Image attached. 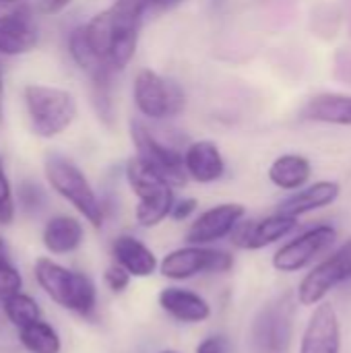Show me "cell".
<instances>
[{"instance_id": "3", "label": "cell", "mask_w": 351, "mask_h": 353, "mask_svg": "<svg viewBox=\"0 0 351 353\" xmlns=\"http://www.w3.org/2000/svg\"><path fill=\"white\" fill-rule=\"evenodd\" d=\"M43 172L56 194L68 201L95 230L103 225V207L87 176L74 161L60 153H48L43 161Z\"/></svg>"}, {"instance_id": "8", "label": "cell", "mask_w": 351, "mask_h": 353, "mask_svg": "<svg viewBox=\"0 0 351 353\" xmlns=\"http://www.w3.org/2000/svg\"><path fill=\"white\" fill-rule=\"evenodd\" d=\"M351 279V238L341 244L329 259L319 263L298 288V302L302 306H314L325 300L329 292Z\"/></svg>"}, {"instance_id": "13", "label": "cell", "mask_w": 351, "mask_h": 353, "mask_svg": "<svg viewBox=\"0 0 351 353\" xmlns=\"http://www.w3.org/2000/svg\"><path fill=\"white\" fill-rule=\"evenodd\" d=\"M39 41L37 23L29 6L12 8L0 14V54L23 56L31 52Z\"/></svg>"}, {"instance_id": "21", "label": "cell", "mask_w": 351, "mask_h": 353, "mask_svg": "<svg viewBox=\"0 0 351 353\" xmlns=\"http://www.w3.org/2000/svg\"><path fill=\"white\" fill-rule=\"evenodd\" d=\"M312 176V165L304 155L285 153L279 155L269 168V180L281 190H298Z\"/></svg>"}, {"instance_id": "35", "label": "cell", "mask_w": 351, "mask_h": 353, "mask_svg": "<svg viewBox=\"0 0 351 353\" xmlns=\"http://www.w3.org/2000/svg\"><path fill=\"white\" fill-rule=\"evenodd\" d=\"M2 93H4V85H2V74H0V105H2Z\"/></svg>"}, {"instance_id": "36", "label": "cell", "mask_w": 351, "mask_h": 353, "mask_svg": "<svg viewBox=\"0 0 351 353\" xmlns=\"http://www.w3.org/2000/svg\"><path fill=\"white\" fill-rule=\"evenodd\" d=\"M14 2H21V0H0V4H14Z\"/></svg>"}, {"instance_id": "5", "label": "cell", "mask_w": 351, "mask_h": 353, "mask_svg": "<svg viewBox=\"0 0 351 353\" xmlns=\"http://www.w3.org/2000/svg\"><path fill=\"white\" fill-rule=\"evenodd\" d=\"M294 298L281 294L269 300L252 319L248 343L252 353H290L294 335Z\"/></svg>"}, {"instance_id": "2", "label": "cell", "mask_w": 351, "mask_h": 353, "mask_svg": "<svg viewBox=\"0 0 351 353\" xmlns=\"http://www.w3.org/2000/svg\"><path fill=\"white\" fill-rule=\"evenodd\" d=\"M35 279L39 288L48 294L64 310H70L81 316H89L97 304V290L89 275L70 271L52 259H37L35 261Z\"/></svg>"}, {"instance_id": "29", "label": "cell", "mask_w": 351, "mask_h": 353, "mask_svg": "<svg viewBox=\"0 0 351 353\" xmlns=\"http://www.w3.org/2000/svg\"><path fill=\"white\" fill-rule=\"evenodd\" d=\"M14 219V199L12 188L4 170V163L0 159V225H10Z\"/></svg>"}, {"instance_id": "37", "label": "cell", "mask_w": 351, "mask_h": 353, "mask_svg": "<svg viewBox=\"0 0 351 353\" xmlns=\"http://www.w3.org/2000/svg\"><path fill=\"white\" fill-rule=\"evenodd\" d=\"M159 353H176V352H170V350H163V352H159Z\"/></svg>"}, {"instance_id": "9", "label": "cell", "mask_w": 351, "mask_h": 353, "mask_svg": "<svg viewBox=\"0 0 351 353\" xmlns=\"http://www.w3.org/2000/svg\"><path fill=\"white\" fill-rule=\"evenodd\" d=\"M130 139L137 147V157L147 161L170 186H184L186 172L182 153L166 143H161L145 124L132 120L130 122Z\"/></svg>"}, {"instance_id": "25", "label": "cell", "mask_w": 351, "mask_h": 353, "mask_svg": "<svg viewBox=\"0 0 351 353\" xmlns=\"http://www.w3.org/2000/svg\"><path fill=\"white\" fill-rule=\"evenodd\" d=\"M2 310H4L6 321H8L12 327H17V329H21V327H25V325L35 323V321L41 319V308H39V304H37L31 296H27V294H23V292H19V294L6 298V300L2 302Z\"/></svg>"}, {"instance_id": "18", "label": "cell", "mask_w": 351, "mask_h": 353, "mask_svg": "<svg viewBox=\"0 0 351 353\" xmlns=\"http://www.w3.org/2000/svg\"><path fill=\"white\" fill-rule=\"evenodd\" d=\"M339 194H341V186L337 182H333V180L317 182V184L292 194L290 199H285L277 207V213H283V215L298 219L300 215H306L310 211L333 205L339 199Z\"/></svg>"}, {"instance_id": "6", "label": "cell", "mask_w": 351, "mask_h": 353, "mask_svg": "<svg viewBox=\"0 0 351 353\" xmlns=\"http://www.w3.org/2000/svg\"><path fill=\"white\" fill-rule=\"evenodd\" d=\"M132 99L137 110L151 120L178 116L186 101L182 89L174 81H168L149 68L137 72L132 83Z\"/></svg>"}, {"instance_id": "27", "label": "cell", "mask_w": 351, "mask_h": 353, "mask_svg": "<svg viewBox=\"0 0 351 353\" xmlns=\"http://www.w3.org/2000/svg\"><path fill=\"white\" fill-rule=\"evenodd\" d=\"M21 290H23V277L19 269L12 265L4 242L0 240V302L19 294Z\"/></svg>"}, {"instance_id": "24", "label": "cell", "mask_w": 351, "mask_h": 353, "mask_svg": "<svg viewBox=\"0 0 351 353\" xmlns=\"http://www.w3.org/2000/svg\"><path fill=\"white\" fill-rule=\"evenodd\" d=\"M114 68H101L91 77V97H93V108L99 116V120L108 126L114 124V101H112V77Z\"/></svg>"}, {"instance_id": "22", "label": "cell", "mask_w": 351, "mask_h": 353, "mask_svg": "<svg viewBox=\"0 0 351 353\" xmlns=\"http://www.w3.org/2000/svg\"><path fill=\"white\" fill-rule=\"evenodd\" d=\"M174 201L176 199H174V188L172 186H166V188H161L155 194L139 199V205H137V211H134L137 223L141 228H155V225H159L163 219L170 217Z\"/></svg>"}, {"instance_id": "33", "label": "cell", "mask_w": 351, "mask_h": 353, "mask_svg": "<svg viewBox=\"0 0 351 353\" xmlns=\"http://www.w3.org/2000/svg\"><path fill=\"white\" fill-rule=\"evenodd\" d=\"M72 0H39V10L43 12V14H56V12H60V10H64L68 4H70Z\"/></svg>"}, {"instance_id": "11", "label": "cell", "mask_w": 351, "mask_h": 353, "mask_svg": "<svg viewBox=\"0 0 351 353\" xmlns=\"http://www.w3.org/2000/svg\"><path fill=\"white\" fill-rule=\"evenodd\" d=\"M246 207L240 203H223L203 211L188 228L186 242L194 246H209L217 240H223L232 230L244 219Z\"/></svg>"}, {"instance_id": "15", "label": "cell", "mask_w": 351, "mask_h": 353, "mask_svg": "<svg viewBox=\"0 0 351 353\" xmlns=\"http://www.w3.org/2000/svg\"><path fill=\"white\" fill-rule=\"evenodd\" d=\"M157 302L163 312H168L172 319L184 325L205 323L211 316V306L201 294L178 288V285L163 288L157 296Z\"/></svg>"}, {"instance_id": "34", "label": "cell", "mask_w": 351, "mask_h": 353, "mask_svg": "<svg viewBox=\"0 0 351 353\" xmlns=\"http://www.w3.org/2000/svg\"><path fill=\"white\" fill-rule=\"evenodd\" d=\"M180 2H184V0H149V8L153 6V8H159V10H168V8L178 6Z\"/></svg>"}, {"instance_id": "30", "label": "cell", "mask_w": 351, "mask_h": 353, "mask_svg": "<svg viewBox=\"0 0 351 353\" xmlns=\"http://www.w3.org/2000/svg\"><path fill=\"white\" fill-rule=\"evenodd\" d=\"M103 283L114 292V294H122L128 285H130V275L120 267V265H110L103 273Z\"/></svg>"}, {"instance_id": "7", "label": "cell", "mask_w": 351, "mask_h": 353, "mask_svg": "<svg viewBox=\"0 0 351 353\" xmlns=\"http://www.w3.org/2000/svg\"><path fill=\"white\" fill-rule=\"evenodd\" d=\"M234 267L232 254L209 246H182L168 252L159 263V273L172 281H186L201 273H225Z\"/></svg>"}, {"instance_id": "28", "label": "cell", "mask_w": 351, "mask_h": 353, "mask_svg": "<svg viewBox=\"0 0 351 353\" xmlns=\"http://www.w3.org/2000/svg\"><path fill=\"white\" fill-rule=\"evenodd\" d=\"M46 203H48V196L39 184H35L33 180H23L19 184V207L25 213L37 215L46 207Z\"/></svg>"}, {"instance_id": "26", "label": "cell", "mask_w": 351, "mask_h": 353, "mask_svg": "<svg viewBox=\"0 0 351 353\" xmlns=\"http://www.w3.org/2000/svg\"><path fill=\"white\" fill-rule=\"evenodd\" d=\"M68 52L72 56V60L77 62L79 68H83L87 74H93L101 68H108L110 64H106L101 58L95 56V52L91 50V46L87 43V37H85V31H83V25L72 29L70 37H68ZM112 68V66H110Z\"/></svg>"}, {"instance_id": "16", "label": "cell", "mask_w": 351, "mask_h": 353, "mask_svg": "<svg viewBox=\"0 0 351 353\" xmlns=\"http://www.w3.org/2000/svg\"><path fill=\"white\" fill-rule=\"evenodd\" d=\"M184 172L199 184L217 182L225 174V161L213 141H194L182 153Z\"/></svg>"}, {"instance_id": "32", "label": "cell", "mask_w": 351, "mask_h": 353, "mask_svg": "<svg viewBox=\"0 0 351 353\" xmlns=\"http://www.w3.org/2000/svg\"><path fill=\"white\" fill-rule=\"evenodd\" d=\"M197 207H199L197 199H180V201H174L172 211H170V217L176 219V221H184V219H188L197 211Z\"/></svg>"}, {"instance_id": "14", "label": "cell", "mask_w": 351, "mask_h": 353, "mask_svg": "<svg viewBox=\"0 0 351 353\" xmlns=\"http://www.w3.org/2000/svg\"><path fill=\"white\" fill-rule=\"evenodd\" d=\"M300 353H341V327L335 308L319 302L304 331Z\"/></svg>"}, {"instance_id": "4", "label": "cell", "mask_w": 351, "mask_h": 353, "mask_svg": "<svg viewBox=\"0 0 351 353\" xmlns=\"http://www.w3.org/2000/svg\"><path fill=\"white\" fill-rule=\"evenodd\" d=\"M31 130L41 139H54L62 134L77 118V101L72 93L31 83L23 89Z\"/></svg>"}, {"instance_id": "23", "label": "cell", "mask_w": 351, "mask_h": 353, "mask_svg": "<svg viewBox=\"0 0 351 353\" xmlns=\"http://www.w3.org/2000/svg\"><path fill=\"white\" fill-rule=\"evenodd\" d=\"M19 341L29 353H60L62 341L58 331L41 319L19 329Z\"/></svg>"}, {"instance_id": "20", "label": "cell", "mask_w": 351, "mask_h": 353, "mask_svg": "<svg viewBox=\"0 0 351 353\" xmlns=\"http://www.w3.org/2000/svg\"><path fill=\"white\" fill-rule=\"evenodd\" d=\"M302 118L310 122L351 126V95H341V93L317 95L302 108Z\"/></svg>"}, {"instance_id": "19", "label": "cell", "mask_w": 351, "mask_h": 353, "mask_svg": "<svg viewBox=\"0 0 351 353\" xmlns=\"http://www.w3.org/2000/svg\"><path fill=\"white\" fill-rule=\"evenodd\" d=\"M85 238L83 223L72 217V215H56L52 217L43 232H41V242L43 248L52 254H68L74 252Z\"/></svg>"}, {"instance_id": "1", "label": "cell", "mask_w": 351, "mask_h": 353, "mask_svg": "<svg viewBox=\"0 0 351 353\" xmlns=\"http://www.w3.org/2000/svg\"><path fill=\"white\" fill-rule=\"evenodd\" d=\"M147 8L149 0H114L110 8L83 25L87 43L95 56L114 70H122L132 60Z\"/></svg>"}, {"instance_id": "12", "label": "cell", "mask_w": 351, "mask_h": 353, "mask_svg": "<svg viewBox=\"0 0 351 353\" xmlns=\"http://www.w3.org/2000/svg\"><path fill=\"white\" fill-rule=\"evenodd\" d=\"M296 225H298L296 217L275 213L261 221H240L230 236L232 242L242 250H261L292 234Z\"/></svg>"}, {"instance_id": "10", "label": "cell", "mask_w": 351, "mask_h": 353, "mask_svg": "<svg viewBox=\"0 0 351 353\" xmlns=\"http://www.w3.org/2000/svg\"><path fill=\"white\" fill-rule=\"evenodd\" d=\"M335 240H337L335 228L331 225L312 228L302 236L294 238L292 242L283 244L273 256V267L279 273H296L308 267V263H312L319 254L329 250L335 244Z\"/></svg>"}, {"instance_id": "17", "label": "cell", "mask_w": 351, "mask_h": 353, "mask_svg": "<svg viewBox=\"0 0 351 353\" xmlns=\"http://www.w3.org/2000/svg\"><path fill=\"white\" fill-rule=\"evenodd\" d=\"M112 256L130 277H149L157 271L159 263L155 252L134 236H118L112 244Z\"/></svg>"}, {"instance_id": "31", "label": "cell", "mask_w": 351, "mask_h": 353, "mask_svg": "<svg viewBox=\"0 0 351 353\" xmlns=\"http://www.w3.org/2000/svg\"><path fill=\"white\" fill-rule=\"evenodd\" d=\"M230 352V341L221 335H211L205 337L199 345H197V353H228Z\"/></svg>"}]
</instances>
